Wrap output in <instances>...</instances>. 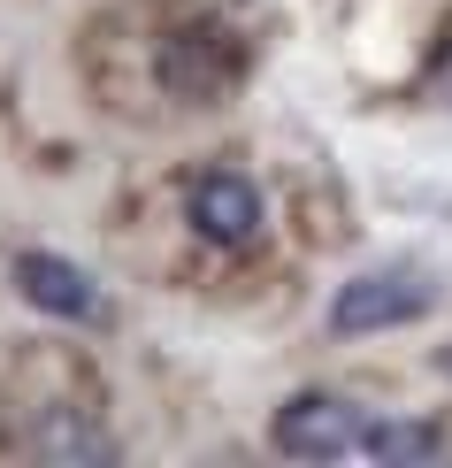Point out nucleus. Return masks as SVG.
Masks as SVG:
<instances>
[{
    "label": "nucleus",
    "mask_w": 452,
    "mask_h": 468,
    "mask_svg": "<svg viewBox=\"0 0 452 468\" xmlns=\"http://www.w3.org/2000/svg\"><path fill=\"white\" fill-rule=\"evenodd\" d=\"M184 216H192V230H200L207 246H253L261 223H268V200H261L253 177H238V169H200V177L184 185Z\"/></svg>",
    "instance_id": "nucleus-5"
},
{
    "label": "nucleus",
    "mask_w": 452,
    "mask_h": 468,
    "mask_svg": "<svg viewBox=\"0 0 452 468\" xmlns=\"http://www.w3.org/2000/svg\"><path fill=\"white\" fill-rule=\"evenodd\" d=\"M368 407L345 399V392H291L277 415H268V445H277L284 461H352L368 445Z\"/></svg>",
    "instance_id": "nucleus-2"
},
{
    "label": "nucleus",
    "mask_w": 452,
    "mask_h": 468,
    "mask_svg": "<svg viewBox=\"0 0 452 468\" xmlns=\"http://www.w3.org/2000/svg\"><path fill=\"white\" fill-rule=\"evenodd\" d=\"M361 461H384V468L445 461V422H429V415H376V422H368Z\"/></svg>",
    "instance_id": "nucleus-7"
},
{
    "label": "nucleus",
    "mask_w": 452,
    "mask_h": 468,
    "mask_svg": "<svg viewBox=\"0 0 452 468\" xmlns=\"http://www.w3.org/2000/svg\"><path fill=\"white\" fill-rule=\"evenodd\" d=\"M437 300H445V277H437L429 261H415V253H399V261L361 269V277H345L338 292H330L322 330H330L338 346H361V338H384V330L422 323Z\"/></svg>",
    "instance_id": "nucleus-1"
},
{
    "label": "nucleus",
    "mask_w": 452,
    "mask_h": 468,
    "mask_svg": "<svg viewBox=\"0 0 452 468\" xmlns=\"http://www.w3.org/2000/svg\"><path fill=\"white\" fill-rule=\"evenodd\" d=\"M437 377H452V346H437Z\"/></svg>",
    "instance_id": "nucleus-8"
},
{
    "label": "nucleus",
    "mask_w": 452,
    "mask_h": 468,
    "mask_svg": "<svg viewBox=\"0 0 452 468\" xmlns=\"http://www.w3.org/2000/svg\"><path fill=\"white\" fill-rule=\"evenodd\" d=\"M238 47H230L223 31H169L162 47H153V77H162V92H176V101H200V108H215V101H230L238 92Z\"/></svg>",
    "instance_id": "nucleus-3"
},
{
    "label": "nucleus",
    "mask_w": 452,
    "mask_h": 468,
    "mask_svg": "<svg viewBox=\"0 0 452 468\" xmlns=\"http://www.w3.org/2000/svg\"><path fill=\"white\" fill-rule=\"evenodd\" d=\"M8 277H16V300H24L31 315H47V323H108V300H100V284H92L85 269L69 261V253L24 246V253L8 261Z\"/></svg>",
    "instance_id": "nucleus-4"
},
{
    "label": "nucleus",
    "mask_w": 452,
    "mask_h": 468,
    "mask_svg": "<svg viewBox=\"0 0 452 468\" xmlns=\"http://www.w3.org/2000/svg\"><path fill=\"white\" fill-rule=\"evenodd\" d=\"M31 453H38V461H85V468H108V461H123V445H115L92 415H77V407H47V415L31 422Z\"/></svg>",
    "instance_id": "nucleus-6"
}]
</instances>
